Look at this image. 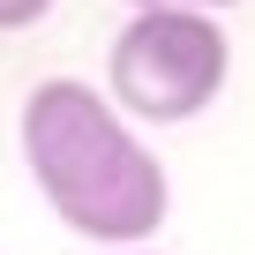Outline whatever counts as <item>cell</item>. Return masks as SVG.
<instances>
[{"label":"cell","mask_w":255,"mask_h":255,"mask_svg":"<svg viewBox=\"0 0 255 255\" xmlns=\"http://www.w3.org/2000/svg\"><path fill=\"white\" fill-rule=\"evenodd\" d=\"M128 8H203V15H225V8H240V0H128Z\"/></svg>","instance_id":"cell-4"},{"label":"cell","mask_w":255,"mask_h":255,"mask_svg":"<svg viewBox=\"0 0 255 255\" xmlns=\"http://www.w3.org/2000/svg\"><path fill=\"white\" fill-rule=\"evenodd\" d=\"M105 255H150V248H105Z\"/></svg>","instance_id":"cell-5"},{"label":"cell","mask_w":255,"mask_h":255,"mask_svg":"<svg viewBox=\"0 0 255 255\" xmlns=\"http://www.w3.org/2000/svg\"><path fill=\"white\" fill-rule=\"evenodd\" d=\"M225 75H233V38L203 8H128L105 53V98L143 128L203 120Z\"/></svg>","instance_id":"cell-2"},{"label":"cell","mask_w":255,"mask_h":255,"mask_svg":"<svg viewBox=\"0 0 255 255\" xmlns=\"http://www.w3.org/2000/svg\"><path fill=\"white\" fill-rule=\"evenodd\" d=\"M53 15V0H0V30H30Z\"/></svg>","instance_id":"cell-3"},{"label":"cell","mask_w":255,"mask_h":255,"mask_svg":"<svg viewBox=\"0 0 255 255\" xmlns=\"http://www.w3.org/2000/svg\"><path fill=\"white\" fill-rule=\"evenodd\" d=\"M15 135H23V165H30L38 195L53 203V218L68 233H83L98 248H143L165 225L173 180H165L158 150L135 135V120L98 83H83V75L30 83Z\"/></svg>","instance_id":"cell-1"}]
</instances>
